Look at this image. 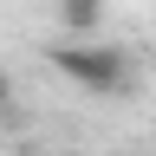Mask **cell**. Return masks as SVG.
<instances>
[{"label":"cell","instance_id":"1","mask_svg":"<svg viewBox=\"0 0 156 156\" xmlns=\"http://www.w3.org/2000/svg\"><path fill=\"white\" fill-rule=\"evenodd\" d=\"M46 65L91 98H130L136 91V58L124 46H111V39H52Z\"/></svg>","mask_w":156,"mask_h":156},{"label":"cell","instance_id":"2","mask_svg":"<svg viewBox=\"0 0 156 156\" xmlns=\"http://www.w3.org/2000/svg\"><path fill=\"white\" fill-rule=\"evenodd\" d=\"M104 13H111V0H52V26L65 39H98Z\"/></svg>","mask_w":156,"mask_h":156},{"label":"cell","instance_id":"3","mask_svg":"<svg viewBox=\"0 0 156 156\" xmlns=\"http://www.w3.org/2000/svg\"><path fill=\"white\" fill-rule=\"evenodd\" d=\"M0 111H13V78H0Z\"/></svg>","mask_w":156,"mask_h":156}]
</instances>
